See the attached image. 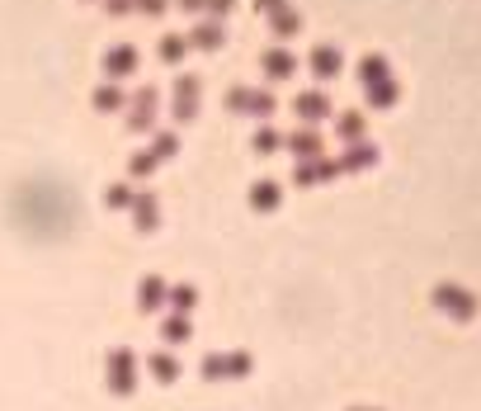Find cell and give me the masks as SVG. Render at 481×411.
Here are the masks:
<instances>
[{"instance_id":"8992f818","label":"cell","mask_w":481,"mask_h":411,"mask_svg":"<svg viewBox=\"0 0 481 411\" xmlns=\"http://www.w3.org/2000/svg\"><path fill=\"white\" fill-rule=\"evenodd\" d=\"M160 57H165V62H180V57H185V38H165V43H160Z\"/></svg>"},{"instance_id":"9c48e42d","label":"cell","mask_w":481,"mask_h":411,"mask_svg":"<svg viewBox=\"0 0 481 411\" xmlns=\"http://www.w3.org/2000/svg\"><path fill=\"white\" fill-rule=\"evenodd\" d=\"M137 10H142V15H165V5H170V0H133Z\"/></svg>"},{"instance_id":"8fae6325","label":"cell","mask_w":481,"mask_h":411,"mask_svg":"<svg viewBox=\"0 0 481 411\" xmlns=\"http://www.w3.org/2000/svg\"><path fill=\"white\" fill-rule=\"evenodd\" d=\"M364 76H368V81L382 76V57H368V62H364Z\"/></svg>"},{"instance_id":"ba28073f","label":"cell","mask_w":481,"mask_h":411,"mask_svg":"<svg viewBox=\"0 0 481 411\" xmlns=\"http://www.w3.org/2000/svg\"><path fill=\"white\" fill-rule=\"evenodd\" d=\"M297 109L317 118V113H326V100H321V95H302V100H297Z\"/></svg>"},{"instance_id":"7a4b0ae2","label":"cell","mask_w":481,"mask_h":411,"mask_svg":"<svg viewBox=\"0 0 481 411\" xmlns=\"http://www.w3.org/2000/svg\"><path fill=\"white\" fill-rule=\"evenodd\" d=\"M265 71L269 76H288V71H293V57L283 53V48H274V53H265Z\"/></svg>"},{"instance_id":"30bf717a","label":"cell","mask_w":481,"mask_h":411,"mask_svg":"<svg viewBox=\"0 0 481 411\" xmlns=\"http://www.w3.org/2000/svg\"><path fill=\"white\" fill-rule=\"evenodd\" d=\"M203 10H208V15H213V19H222V15H232V0H208V5H203Z\"/></svg>"},{"instance_id":"9a60e30c","label":"cell","mask_w":481,"mask_h":411,"mask_svg":"<svg viewBox=\"0 0 481 411\" xmlns=\"http://www.w3.org/2000/svg\"><path fill=\"white\" fill-rule=\"evenodd\" d=\"M283 5H288V0H260V10H265V15H274V10H283Z\"/></svg>"},{"instance_id":"4fadbf2b","label":"cell","mask_w":481,"mask_h":411,"mask_svg":"<svg viewBox=\"0 0 481 411\" xmlns=\"http://www.w3.org/2000/svg\"><path fill=\"white\" fill-rule=\"evenodd\" d=\"M109 10H113V15H128V10H133V0H109Z\"/></svg>"},{"instance_id":"3957f363","label":"cell","mask_w":481,"mask_h":411,"mask_svg":"<svg viewBox=\"0 0 481 411\" xmlns=\"http://www.w3.org/2000/svg\"><path fill=\"white\" fill-rule=\"evenodd\" d=\"M312 66H317L321 76H330V71H340V53H335V48H317V53H312Z\"/></svg>"},{"instance_id":"5bb4252c","label":"cell","mask_w":481,"mask_h":411,"mask_svg":"<svg viewBox=\"0 0 481 411\" xmlns=\"http://www.w3.org/2000/svg\"><path fill=\"white\" fill-rule=\"evenodd\" d=\"M180 5H185L189 15H203V5H208V0H180Z\"/></svg>"},{"instance_id":"7c38bea8","label":"cell","mask_w":481,"mask_h":411,"mask_svg":"<svg viewBox=\"0 0 481 411\" xmlns=\"http://www.w3.org/2000/svg\"><path fill=\"white\" fill-rule=\"evenodd\" d=\"M255 199H260V203L269 208V199H279V190H269V185H260V190H255Z\"/></svg>"},{"instance_id":"6da1fadb","label":"cell","mask_w":481,"mask_h":411,"mask_svg":"<svg viewBox=\"0 0 481 411\" xmlns=\"http://www.w3.org/2000/svg\"><path fill=\"white\" fill-rule=\"evenodd\" d=\"M217 43H222V24H217V19L194 28V48H217Z\"/></svg>"},{"instance_id":"52a82bcc","label":"cell","mask_w":481,"mask_h":411,"mask_svg":"<svg viewBox=\"0 0 481 411\" xmlns=\"http://www.w3.org/2000/svg\"><path fill=\"white\" fill-rule=\"evenodd\" d=\"M392 100H397V85H392V81H377L373 85V104H392Z\"/></svg>"},{"instance_id":"277c9868","label":"cell","mask_w":481,"mask_h":411,"mask_svg":"<svg viewBox=\"0 0 481 411\" xmlns=\"http://www.w3.org/2000/svg\"><path fill=\"white\" fill-rule=\"evenodd\" d=\"M269 19H274V28H279L283 38H288V33H297V15H293V10H288V5H283V10H274Z\"/></svg>"},{"instance_id":"5b68a950","label":"cell","mask_w":481,"mask_h":411,"mask_svg":"<svg viewBox=\"0 0 481 411\" xmlns=\"http://www.w3.org/2000/svg\"><path fill=\"white\" fill-rule=\"evenodd\" d=\"M109 66H113V71H133V66H137L133 48H113V57H109Z\"/></svg>"}]
</instances>
